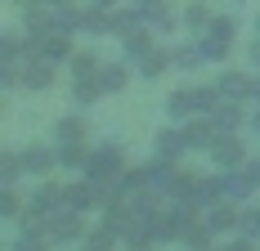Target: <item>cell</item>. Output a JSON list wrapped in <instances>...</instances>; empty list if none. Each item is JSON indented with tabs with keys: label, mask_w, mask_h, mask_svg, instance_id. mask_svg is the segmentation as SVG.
I'll return each instance as SVG.
<instances>
[{
	"label": "cell",
	"mask_w": 260,
	"mask_h": 251,
	"mask_svg": "<svg viewBox=\"0 0 260 251\" xmlns=\"http://www.w3.org/2000/svg\"><path fill=\"white\" fill-rule=\"evenodd\" d=\"M224 99L220 85H180L166 95V117L171 121H188V117H211L215 103Z\"/></svg>",
	"instance_id": "cell-1"
},
{
	"label": "cell",
	"mask_w": 260,
	"mask_h": 251,
	"mask_svg": "<svg viewBox=\"0 0 260 251\" xmlns=\"http://www.w3.org/2000/svg\"><path fill=\"white\" fill-rule=\"evenodd\" d=\"M198 215H193V206L184 198H161V206H157L153 215H148V229H153V242H184V229L193 225Z\"/></svg>",
	"instance_id": "cell-2"
},
{
	"label": "cell",
	"mask_w": 260,
	"mask_h": 251,
	"mask_svg": "<svg viewBox=\"0 0 260 251\" xmlns=\"http://www.w3.org/2000/svg\"><path fill=\"white\" fill-rule=\"evenodd\" d=\"M85 179H94V184H104V189H117V175L126 171V148L121 144H99V148L85 157Z\"/></svg>",
	"instance_id": "cell-3"
},
{
	"label": "cell",
	"mask_w": 260,
	"mask_h": 251,
	"mask_svg": "<svg viewBox=\"0 0 260 251\" xmlns=\"http://www.w3.org/2000/svg\"><path fill=\"white\" fill-rule=\"evenodd\" d=\"M175 198H184L193 211H207L211 202H220V175H198V171H180V189Z\"/></svg>",
	"instance_id": "cell-4"
},
{
	"label": "cell",
	"mask_w": 260,
	"mask_h": 251,
	"mask_svg": "<svg viewBox=\"0 0 260 251\" xmlns=\"http://www.w3.org/2000/svg\"><path fill=\"white\" fill-rule=\"evenodd\" d=\"M207 157H211V166H215V171H234V166H247V148H242V135H238V130H220Z\"/></svg>",
	"instance_id": "cell-5"
},
{
	"label": "cell",
	"mask_w": 260,
	"mask_h": 251,
	"mask_svg": "<svg viewBox=\"0 0 260 251\" xmlns=\"http://www.w3.org/2000/svg\"><path fill=\"white\" fill-rule=\"evenodd\" d=\"M54 68H58V63H50V58H31V54H27V58H18V85L31 90V95H45V90H54V81H58Z\"/></svg>",
	"instance_id": "cell-6"
},
{
	"label": "cell",
	"mask_w": 260,
	"mask_h": 251,
	"mask_svg": "<svg viewBox=\"0 0 260 251\" xmlns=\"http://www.w3.org/2000/svg\"><path fill=\"white\" fill-rule=\"evenodd\" d=\"M45 225H50V242H85V211L77 206H58Z\"/></svg>",
	"instance_id": "cell-7"
},
{
	"label": "cell",
	"mask_w": 260,
	"mask_h": 251,
	"mask_svg": "<svg viewBox=\"0 0 260 251\" xmlns=\"http://www.w3.org/2000/svg\"><path fill=\"white\" fill-rule=\"evenodd\" d=\"M50 139H54V148H85L90 144V125H85L81 112H68V117H58L50 125Z\"/></svg>",
	"instance_id": "cell-8"
},
{
	"label": "cell",
	"mask_w": 260,
	"mask_h": 251,
	"mask_svg": "<svg viewBox=\"0 0 260 251\" xmlns=\"http://www.w3.org/2000/svg\"><path fill=\"white\" fill-rule=\"evenodd\" d=\"M18 157H23L27 179H45V175L58 171V148H54V139H50V144H27Z\"/></svg>",
	"instance_id": "cell-9"
},
{
	"label": "cell",
	"mask_w": 260,
	"mask_h": 251,
	"mask_svg": "<svg viewBox=\"0 0 260 251\" xmlns=\"http://www.w3.org/2000/svg\"><path fill=\"white\" fill-rule=\"evenodd\" d=\"M58 206H68V198H63V184H54V179L45 175L36 189H31V198H27V215H41V220H50Z\"/></svg>",
	"instance_id": "cell-10"
},
{
	"label": "cell",
	"mask_w": 260,
	"mask_h": 251,
	"mask_svg": "<svg viewBox=\"0 0 260 251\" xmlns=\"http://www.w3.org/2000/svg\"><path fill=\"white\" fill-rule=\"evenodd\" d=\"M148 189H153L157 198H175V189H180V166H175L171 157H153V162H148Z\"/></svg>",
	"instance_id": "cell-11"
},
{
	"label": "cell",
	"mask_w": 260,
	"mask_h": 251,
	"mask_svg": "<svg viewBox=\"0 0 260 251\" xmlns=\"http://www.w3.org/2000/svg\"><path fill=\"white\" fill-rule=\"evenodd\" d=\"M256 81L260 76H251V72H242V68H229V72H220V95L224 99H242V103H256Z\"/></svg>",
	"instance_id": "cell-12"
},
{
	"label": "cell",
	"mask_w": 260,
	"mask_h": 251,
	"mask_svg": "<svg viewBox=\"0 0 260 251\" xmlns=\"http://www.w3.org/2000/svg\"><path fill=\"white\" fill-rule=\"evenodd\" d=\"M135 5H139L144 23L153 27V32H175V27H184V18H175V9L166 0H135Z\"/></svg>",
	"instance_id": "cell-13"
},
{
	"label": "cell",
	"mask_w": 260,
	"mask_h": 251,
	"mask_svg": "<svg viewBox=\"0 0 260 251\" xmlns=\"http://www.w3.org/2000/svg\"><path fill=\"white\" fill-rule=\"evenodd\" d=\"M153 152H157V157L180 162L184 152H188V135H184V125H161V130L153 135Z\"/></svg>",
	"instance_id": "cell-14"
},
{
	"label": "cell",
	"mask_w": 260,
	"mask_h": 251,
	"mask_svg": "<svg viewBox=\"0 0 260 251\" xmlns=\"http://www.w3.org/2000/svg\"><path fill=\"white\" fill-rule=\"evenodd\" d=\"M256 193V184H251V175H247V166H234V171H220V198H229V202H242Z\"/></svg>",
	"instance_id": "cell-15"
},
{
	"label": "cell",
	"mask_w": 260,
	"mask_h": 251,
	"mask_svg": "<svg viewBox=\"0 0 260 251\" xmlns=\"http://www.w3.org/2000/svg\"><path fill=\"white\" fill-rule=\"evenodd\" d=\"M207 225L215 229V233H238V229H242V215H238V202H229V198L211 202V206H207Z\"/></svg>",
	"instance_id": "cell-16"
},
{
	"label": "cell",
	"mask_w": 260,
	"mask_h": 251,
	"mask_svg": "<svg viewBox=\"0 0 260 251\" xmlns=\"http://www.w3.org/2000/svg\"><path fill=\"white\" fill-rule=\"evenodd\" d=\"M171 68H175V54L171 50H148L139 63H135V72L144 76V81H157V76H166Z\"/></svg>",
	"instance_id": "cell-17"
},
{
	"label": "cell",
	"mask_w": 260,
	"mask_h": 251,
	"mask_svg": "<svg viewBox=\"0 0 260 251\" xmlns=\"http://www.w3.org/2000/svg\"><path fill=\"white\" fill-rule=\"evenodd\" d=\"M139 27H144L139 5H130V9H112V14H108V36H121V41H126L130 32H139Z\"/></svg>",
	"instance_id": "cell-18"
},
{
	"label": "cell",
	"mask_w": 260,
	"mask_h": 251,
	"mask_svg": "<svg viewBox=\"0 0 260 251\" xmlns=\"http://www.w3.org/2000/svg\"><path fill=\"white\" fill-rule=\"evenodd\" d=\"M184 135H188V148H193V152H211V144H215V135H220V130H215L211 117H198V121L184 125Z\"/></svg>",
	"instance_id": "cell-19"
},
{
	"label": "cell",
	"mask_w": 260,
	"mask_h": 251,
	"mask_svg": "<svg viewBox=\"0 0 260 251\" xmlns=\"http://www.w3.org/2000/svg\"><path fill=\"white\" fill-rule=\"evenodd\" d=\"M99 85H104V95H126L130 63H126V58H121V63H104V68H99Z\"/></svg>",
	"instance_id": "cell-20"
},
{
	"label": "cell",
	"mask_w": 260,
	"mask_h": 251,
	"mask_svg": "<svg viewBox=\"0 0 260 251\" xmlns=\"http://www.w3.org/2000/svg\"><path fill=\"white\" fill-rule=\"evenodd\" d=\"M148 50H157V45H153V27H148V23L139 27V32H130L126 41H121V58H126V63H139Z\"/></svg>",
	"instance_id": "cell-21"
},
{
	"label": "cell",
	"mask_w": 260,
	"mask_h": 251,
	"mask_svg": "<svg viewBox=\"0 0 260 251\" xmlns=\"http://www.w3.org/2000/svg\"><path fill=\"white\" fill-rule=\"evenodd\" d=\"M202 58L207 63H229V54H234V36H220V32H202Z\"/></svg>",
	"instance_id": "cell-22"
},
{
	"label": "cell",
	"mask_w": 260,
	"mask_h": 251,
	"mask_svg": "<svg viewBox=\"0 0 260 251\" xmlns=\"http://www.w3.org/2000/svg\"><path fill=\"white\" fill-rule=\"evenodd\" d=\"M211 18H215V9H211L207 0H188V5H184V32L202 36V32L211 27Z\"/></svg>",
	"instance_id": "cell-23"
},
{
	"label": "cell",
	"mask_w": 260,
	"mask_h": 251,
	"mask_svg": "<svg viewBox=\"0 0 260 251\" xmlns=\"http://www.w3.org/2000/svg\"><path fill=\"white\" fill-rule=\"evenodd\" d=\"M99 99H104L99 76H72V103H77V108H94Z\"/></svg>",
	"instance_id": "cell-24"
},
{
	"label": "cell",
	"mask_w": 260,
	"mask_h": 251,
	"mask_svg": "<svg viewBox=\"0 0 260 251\" xmlns=\"http://www.w3.org/2000/svg\"><path fill=\"white\" fill-rule=\"evenodd\" d=\"M211 121H215V130H242V99H220Z\"/></svg>",
	"instance_id": "cell-25"
},
{
	"label": "cell",
	"mask_w": 260,
	"mask_h": 251,
	"mask_svg": "<svg viewBox=\"0 0 260 251\" xmlns=\"http://www.w3.org/2000/svg\"><path fill=\"white\" fill-rule=\"evenodd\" d=\"M215 238H220V233H215V229L207 225V215H202V220H193V225L184 229V247H193V251H207V247H215Z\"/></svg>",
	"instance_id": "cell-26"
},
{
	"label": "cell",
	"mask_w": 260,
	"mask_h": 251,
	"mask_svg": "<svg viewBox=\"0 0 260 251\" xmlns=\"http://www.w3.org/2000/svg\"><path fill=\"white\" fill-rule=\"evenodd\" d=\"M77 36H108V9H99V5L81 9V27H77Z\"/></svg>",
	"instance_id": "cell-27"
},
{
	"label": "cell",
	"mask_w": 260,
	"mask_h": 251,
	"mask_svg": "<svg viewBox=\"0 0 260 251\" xmlns=\"http://www.w3.org/2000/svg\"><path fill=\"white\" fill-rule=\"evenodd\" d=\"M112 242H121V229H117V225H108V220H104L99 229H85V247H90V251H108Z\"/></svg>",
	"instance_id": "cell-28"
},
{
	"label": "cell",
	"mask_w": 260,
	"mask_h": 251,
	"mask_svg": "<svg viewBox=\"0 0 260 251\" xmlns=\"http://www.w3.org/2000/svg\"><path fill=\"white\" fill-rule=\"evenodd\" d=\"M117 189H121V193H144V189H148V166H126V171L117 175Z\"/></svg>",
	"instance_id": "cell-29"
},
{
	"label": "cell",
	"mask_w": 260,
	"mask_h": 251,
	"mask_svg": "<svg viewBox=\"0 0 260 251\" xmlns=\"http://www.w3.org/2000/svg\"><path fill=\"white\" fill-rule=\"evenodd\" d=\"M68 68H72V76H99L104 63H99V54H94V50H77L72 58H68Z\"/></svg>",
	"instance_id": "cell-30"
},
{
	"label": "cell",
	"mask_w": 260,
	"mask_h": 251,
	"mask_svg": "<svg viewBox=\"0 0 260 251\" xmlns=\"http://www.w3.org/2000/svg\"><path fill=\"white\" fill-rule=\"evenodd\" d=\"M23 211H27V202H18L14 184H0V220H18Z\"/></svg>",
	"instance_id": "cell-31"
},
{
	"label": "cell",
	"mask_w": 260,
	"mask_h": 251,
	"mask_svg": "<svg viewBox=\"0 0 260 251\" xmlns=\"http://www.w3.org/2000/svg\"><path fill=\"white\" fill-rule=\"evenodd\" d=\"M175 68H180V72H193V68H202V63H207V58H202V45H175Z\"/></svg>",
	"instance_id": "cell-32"
},
{
	"label": "cell",
	"mask_w": 260,
	"mask_h": 251,
	"mask_svg": "<svg viewBox=\"0 0 260 251\" xmlns=\"http://www.w3.org/2000/svg\"><path fill=\"white\" fill-rule=\"evenodd\" d=\"M18 175H27L23 157L18 152H0V184H18Z\"/></svg>",
	"instance_id": "cell-33"
},
{
	"label": "cell",
	"mask_w": 260,
	"mask_h": 251,
	"mask_svg": "<svg viewBox=\"0 0 260 251\" xmlns=\"http://www.w3.org/2000/svg\"><path fill=\"white\" fill-rule=\"evenodd\" d=\"M242 229L260 238V206H251V211H242Z\"/></svg>",
	"instance_id": "cell-34"
},
{
	"label": "cell",
	"mask_w": 260,
	"mask_h": 251,
	"mask_svg": "<svg viewBox=\"0 0 260 251\" xmlns=\"http://www.w3.org/2000/svg\"><path fill=\"white\" fill-rule=\"evenodd\" d=\"M247 63H251V68H256V72H260V32H256V41L247 45Z\"/></svg>",
	"instance_id": "cell-35"
},
{
	"label": "cell",
	"mask_w": 260,
	"mask_h": 251,
	"mask_svg": "<svg viewBox=\"0 0 260 251\" xmlns=\"http://www.w3.org/2000/svg\"><path fill=\"white\" fill-rule=\"evenodd\" d=\"M247 175H251V184L260 189V157H247Z\"/></svg>",
	"instance_id": "cell-36"
},
{
	"label": "cell",
	"mask_w": 260,
	"mask_h": 251,
	"mask_svg": "<svg viewBox=\"0 0 260 251\" xmlns=\"http://www.w3.org/2000/svg\"><path fill=\"white\" fill-rule=\"evenodd\" d=\"M251 130H256V135H260V103H256V108H251Z\"/></svg>",
	"instance_id": "cell-37"
},
{
	"label": "cell",
	"mask_w": 260,
	"mask_h": 251,
	"mask_svg": "<svg viewBox=\"0 0 260 251\" xmlns=\"http://www.w3.org/2000/svg\"><path fill=\"white\" fill-rule=\"evenodd\" d=\"M90 5H99V9H112V5H117V0H90Z\"/></svg>",
	"instance_id": "cell-38"
},
{
	"label": "cell",
	"mask_w": 260,
	"mask_h": 251,
	"mask_svg": "<svg viewBox=\"0 0 260 251\" xmlns=\"http://www.w3.org/2000/svg\"><path fill=\"white\" fill-rule=\"evenodd\" d=\"M256 32H260V14H256Z\"/></svg>",
	"instance_id": "cell-39"
},
{
	"label": "cell",
	"mask_w": 260,
	"mask_h": 251,
	"mask_svg": "<svg viewBox=\"0 0 260 251\" xmlns=\"http://www.w3.org/2000/svg\"><path fill=\"white\" fill-rule=\"evenodd\" d=\"M130 5H135V0H130Z\"/></svg>",
	"instance_id": "cell-40"
}]
</instances>
